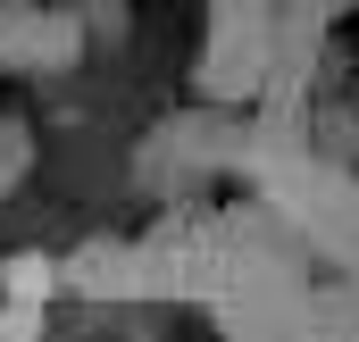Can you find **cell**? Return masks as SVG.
<instances>
[{
    "label": "cell",
    "instance_id": "cell-1",
    "mask_svg": "<svg viewBox=\"0 0 359 342\" xmlns=\"http://www.w3.org/2000/svg\"><path fill=\"white\" fill-rule=\"evenodd\" d=\"M0 292H8L17 309H42V301L59 292V259L50 251H8L0 259Z\"/></svg>",
    "mask_w": 359,
    "mask_h": 342
},
{
    "label": "cell",
    "instance_id": "cell-2",
    "mask_svg": "<svg viewBox=\"0 0 359 342\" xmlns=\"http://www.w3.org/2000/svg\"><path fill=\"white\" fill-rule=\"evenodd\" d=\"M42 309H17V301H0V342H42Z\"/></svg>",
    "mask_w": 359,
    "mask_h": 342
}]
</instances>
